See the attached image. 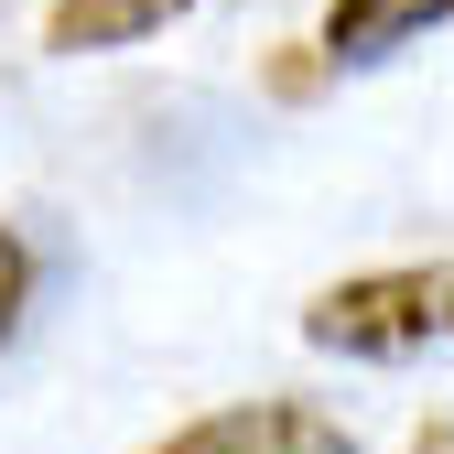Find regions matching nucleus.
<instances>
[{"instance_id": "1", "label": "nucleus", "mask_w": 454, "mask_h": 454, "mask_svg": "<svg viewBox=\"0 0 454 454\" xmlns=\"http://www.w3.org/2000/svg\"><path fill=\"white\" fill-rule=\"evenodd\" d=\"M303 335L335 347V357H422V347H443V260H401V270L335 281V293H314Z\"/></svg>"}, {"instance_id": "2", "label": "nucleus", "mask_w": 454, "mask_h": 454, "mask_svg": "<svg viewBox=\"0 0 454 454\" xmlns=\"http://www.w3.org/2000/svg\"><path fill=\"white\" fill-rule=\"evenodd\" d=\"M152 454H357V443L335 433L325 411H303V401H239V411L184 422L174 443H152Z\"/></svg>"}, {"instance_id": "3", "label": "nucleus", "mask_w": 454, "mask_h": 454, "mask_svg": "<svg viewBox=\"0 0 454 454\" xmlns=\"http://www.w3.org/2000/svg\"><path fill=\"white\" fill-rule=\"evenodd\" d=\"M433 22H443V0H335L325 12V66H389Z\"/></svg>"}, {"instance_id": "4", "label": "nucleus", "mask_w": 454, "mask_h": 454, "mask_svg": "<svg viewBox=\"0 0 454 454\" xmlns=\"http://www.w3.org/2000/svg\"><path fill=\"white\" fill-rule=\"evenodd\" d=\"M174 12H195V0H54L43 43L54 54H120V43H152Z\"/></svg>"}, {"instance_id": "5", "label": "nucleus", "mask_w": 454, "mask_h": 454, "mask_svg": "<svg viewBox=\"0 0 454 454\" xmlns=\"http://www.w3.org/2000/svg\"><path fill=\"white\" fill-rule=\"evenodd\" d=\"M22 303H33V249L0 227V347H12V325H22Z\"/></svg>"}, {"instance_id": "6", "label": "nucleus", "mask_w": 454, "mask_h": 454, "mask_svg": "<svg viewBox=\"0 0 454 454\" xmlns=\"http://www.w3.org/2000/svg\"><path fill=\"white\" fill-rule=\"evenodd\" d=\"M411 454H454V422H443V411H433V422H422V433H411Z\"/></svg>"}]
</instances>
